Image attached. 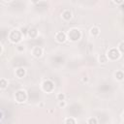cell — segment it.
<instances>
[{"label": "cell", "mask_w": 124, "mask_h": 124, "mask_svg": "<svg viewBox=\"0 0 124 124\" xmlns=\"http://www.w3.org/2000/svg\"><path fill=\"white\" fill-rule=\"evenodd\" d=\"M68 37H69V39H70L71 41L76 42V41H78V40L80 38V32H79L78 29L73 28V29L69 30V32H68Z\"/></svg>", "instance_id": "6da1fadb"}, {"label": "cell", "mask_w": 124, "mask_h": 124, "mask_svg": "<svg viewBox=\"0 0 124 124\" xmlns=\"http://www.w3.org/2000/svg\"><path fill=\"white\" fill-rule=\"evenodd\" d=\"M10 40L13 42V43H17L20 41L21 39V34L18 30H13L11 33H10Z\"/></svg>", "instance_id": "7a4b0ae2"}, {"label": "cell", "mask_w": 124, "mask_h": 124, "mask_svg": "<svg viewBox=\"0 0 124 124\" xmlns=\"http://www.w3.org/2000/svg\"><path fill=\"white\" fill-rule=\"evenodd\" d=\"M119 55H120V53L116 48H111V49H109L108 51V57L109 59H111V60H114V59L118 58Z\"/></svg>", "instance_id": "3957f363"}, {"label": "cell", "mask_w": 124, "mask_h": 124, "mask_svg": "<svg viewBox=\"0 0 124 124\" xmlns=\"http://www.w3.org/2000/svg\"><path fill=\"white\" fill-rule=\"evenodd\" d=\"M16 101L19 102V103L23 102V101L26 99V94H25V92H24L23 90H18V91L16 93Z\"/></svg>", "instance_id": "277c9868"}, {"label": "cell", "mask_w": 124, "mask_h": 124, "mask_svg": "<svg viewBox=\"0 0 124 124\" xmlns=\"http://www.w3.org/2000/svg\"><path fill=\"white\" fill-rule=\"evenodd\" d=\"M43 88H44L45 91L50 92V91H52V89H53V83H52L50 80H46V81H44V83H43Z\"/></svg>", "instance_id": "5b68a950"}, {"label": "cell", "mask_w": 124, "mask_h": 124, "mask_svg": "<svg viewBox=\"0 0 124 124\" xmlns=\"http://www.w3.org/2000/svg\"><path fill=\"white\" fill-rule=\"evenodd\" d=\"M55 38H56V40H57L58 42L62 43V42H64V41L66 40V34H65L64 32H58V33H56Z\"/></svg>", "instance_id": "8992f818"}, {"label": "cell", "mask_w": 124, "mask_h": 124, "mask_svg": "<svg viewBox=\"0 0 124 124\" xmlns=\"http://www.w3.org/2000/svg\"><path fill=\"white\" fill-rule=\"evenodd\" d=\"M42 53H43V50H42V48L39 47V46H35V47L32 49V54H33L34 56H36V57H40V56L42 55Z\"/></svg>", "instance_id": "52a82bcc"}, {"label": "cell", "mask_w": 124, "mask_h": 124, "mask_svg": "<svg viewBox=\"0 0 124 124\" xmlns=\"http://www.w3.org/2000/svg\"><path fill=\"white\" fill-rule=\"evenodd\" d=\"M71 16H72V14H71V12L68 11V10H65V11L62 13V17H63L65 20H69V19L71 18Z\"/></svg>", "instance_id": "ba28073f"}, {"label": "cell", "mask_w": 124, "mask_h": 124, "mask_svg": "<svg viewBox=\"0 0 124 124\" xmlns=\"http://www.w3.org/2000/svg\"><path fill=\"white\" fill-rule=\"evenodd\" d=\"M16 76H17L18 78H22V77L24 76V74H25V71H24V69L20 68V69H17V70H16Z\"/></svg>", "instance_id": "9c48e42d"}, {"label": "cell", "mask_w": 124, "mask_h": 124, "mask_svg": "<svg viewBox=\"0 0 124 124\" xmlns=\"http://www.w3.org/2000/svg\"><path fill=\"white\" fill-rule=\"evenodd\" d=\"M28 34H29L30 37L34 38V37L37 35V30H36V29H30V30L28 31Z\"/></svg>", "instance_id": "30bf717a"}, {"label": "cell", "mask_w": 124, "mask_h": 124, "mask_svg": "<svg viewBox=\"0 0 124 124\" xmlns=\"http://www.w3.org/2000/svg\"><path fill=\"white\" fill-rule=\"evenodd\" d=\"M90 33L92 35H97V34H99V29L97 27H92L90 30Z\"/></svg>", "instance_id": "8fae6325"}, {"label": "cell", "mask_w": 124, "mask_h": 124, "mask_svg": "<svg viewBox=\"0 0 124 124\" xmlns=\"http://www.w3.org/2000/svg\"><path fill=\"white\" fill-rule=\"evenodd\" d=\"M6 86H7V81H6V79L1 78V79H0V87H1V88H5Z\"/></svg>", "instance_id": "7c38bea8"}, {"label": "cell", "mask_w": 124, "mask_h": 124, "mask_svg": "<svg viewBox=\"0 0 124 124\" xmlns=\"http://www.w3.org/2000/svg\"><path fill=\"white\" fill-rule=\"evenodd\" d=\"M65 124H76V122H75L74 118L70 117V118H67V119H66V121H65Z\"/></svg>", "instance_id": "4fadbf2b"}, {"label": "cell", "mask_w": 124, "mask_h": 124, "mask_svg": "<svg viewBox=\"0 0 124 124\" xmlns=\"http://www.w3.org/2000/svg\"><path fill=\"white\" fill-rule=\"evenodd\" d=\"M88 124H97V119L94 117H91L88 119Z\"/></svg>", "instance_id": "5bb4252c"}, {"label": "cell", "mask_w": 124, "mask_h": 124, "mask_svg": "<svg viewBox=\"0 0 124 124\" xmlns=\"http://www.w3.org/2000/svg\"><path fill=\"white\" fill-rule=\"evenodd\" d=\"M116 76H117V78L120 79V80L123 78V74H122V72H118V73H116Z\"/></svg>", "instance_id": "9a60e30c"}, {"label": "cell", "mask_w": 124, "mask_h": 124, "mask_svg": "<svg viewBox=\"0 0 124 124\" xmlns=\"http://www.w3.org/2000/svg\"><path fill=\"white\" fill-rule=\"evenodd\" d=\"M57 98L59 99V101H63V100H64V98H65V96H64V94H62V93H60V94H58V96H57Z\"/></svg>", "instance_id": "2e32d148"}, {"label": "cell", "mask_w": 124, "mask_h": 124, "mask_svg": "<svg viewBox=\"0 0 124 124\" xmlns=\"http://www.w3.org/2000/svg\"><path fill=\"white\" fill-rule=\"evenodd\" d=\"M64 105H65V104H64V102H60V104H59V106H60V107L64 106Z\"/></svg>", "instance_id": "e0dca14e"}, {"label": "cell", "mask_w": 124, "mask_h": 124, "mask_svg": "<svg viewBox=\"0 0 124 124\" xmlns=\"http://www.w3.org/2000/svg\"><path fill=\"white\" fill-rule=\"evenodd\" d=\"M2 116H3V113L0 111V119H2Z\"/></svg>", "instance_id": "ac0fdd59"}, {"label": "cell", "mask_w": 124, "mask_h": 124, "mask_svg": "<svg viewBox=\"0 0 124 124\" xmlns=\"http://www.w3.org/2000/svg\"><path fill=\"white\" fill-rule=\"evenodd\" d=\"M1 49H2V48H1V46H0V52H1Z\"/></svg>", "instance_id": "d6986e66"}]
</instances>
